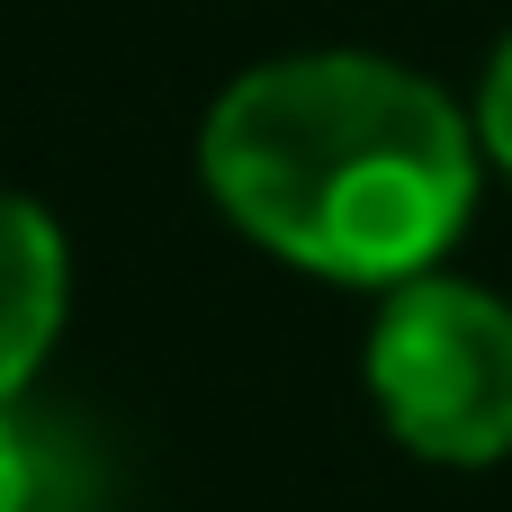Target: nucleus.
I'll return each instance as SVG.
<instances>
[{"label":"nucleus","mask_w":512,"mask_h":512,"mask_svg":"<svg viewBox=\"0 0 512 512\" xmlns=\"http://www.w3.org/2000/svg\"><path fill=\"white\" fill-rule=\"evenodd\" d=\"M477 135H486V153L512 171V36L495 45V63H486V99H477Z\"/></svg>","instance_id":"obj_5"},{"label":"nucleus","mask_w":512,"mask_h":512,"mask_svg":"<svg viewBox=\"0 0 512 512\" xmlns=\"http://www.w3.org/2000/svg\"><path fill=\"white\" fill-rule=\"evenodd\" d=\"M198 171L261 252L342 288L423 279L477 207L468 117L378 54H288L243 72L207 108Z\"/></svg>","instance_id":"obj_1"},{"label":"nucleus","mask_w":512,"mask_h":512,"mask_svg":"<svg viewBox=\"0 0 512 512\" xmlns=\"http://www.w3.org/2000/svg\"><path fill=\"white\" fill-rule=\"evenodd\" d=\"M54 504V450L36 423H18L0 405V512H45Z\"/></svg>","instance_id":"obj_4"},{"label":"nucleus","mask_w":512,"mask_h":512,"mask_svg":"<svg viewBox=\"0 0 512 512\" xmlns=\"http://www.w3.org/2000/svg\"><path fill=\"white\" fill-rule=\"evenodd\" d=\"M54 333H63V234L36 198L0 189V405H18Z\"/></svg>","instance_id":"obj_3"},{"label":"nucleus","mask_w":512,"mask_h":512,"mask_svg":"<svg viewBox=\"0 0 512 512\" xmlns=\"http://www.w3.org/2000/svg\"><path fill=\"white\" fill-rule=\"evenodd\" d=\"M369 396L414 459H512V306L468 279H396L369 324Z\"/></svg>","instance_id":"obj_2"}]
</instances>
